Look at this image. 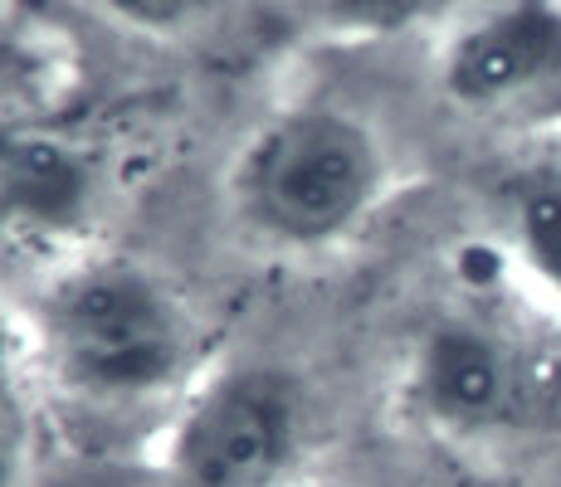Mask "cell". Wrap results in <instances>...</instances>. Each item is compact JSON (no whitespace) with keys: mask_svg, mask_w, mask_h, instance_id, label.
<instances>
[{"mask_svg":"<svg viewBox=\"0 0 561 487\" xmlns=\"http://www.w3.org/2000/svg\"><path fill=\"white\" fill-rule=\"evenodd\" d=\"M386 181L391 161L381 137L347 107L308 103L268 117L240 147L225 200L259 248L322 254L371 220Z\"/></svg>","mask_w":561,"mask_h":487,"instance_id":"7a4b0ae2","label":"cell"},{"mask_svg":"<svg viewBox=\"0 0 561 487\" xmlns=\"http://www.w3.org/2000/svg\"><path fill=\"white\" fill-rule=\"evenodd\" d=\"M308 443V390L288 366L205 371L167 419V487H288Z\"/></svg>","mask_w":561,"mask_h":487,"instance_id":"3957f363","label":"cell"},{"mask_svg":"<svg viewBox=\"0 0 561 487\" xmlns=\"http://www.w3.org/2000/svg\"><path fill=\"white\" fill-rule=\"evenodd\" d=\"M35 375L89 419L181 409L205 375L196 302L161 268L127 254H69L30 322Z\"/></svg>","mask_w":561,"mask_h":487,"instance_id":"6da1fadb","label":"cell"},{"mask_svg":"<svg viewBox=\"0 0 561 487\" xmlns=\"http://www.w3.org/2000/svg\"><path fill=\"white\" fill-rule=\"evenodd\" d=\"M288 487H332V483H318V478H298V483H288Z\"/></svg>","mask_w":561,"mask_h":487,"instance_id":"8fae6325","label":"cell"},{"mask_svg":"<svg viewBox=\"0 0 561 487\" xmlns=\"http://www.w3.org/2000/svg\"><path fill=\"white\" fill-rule=\"evenodd\" d=\"M439 83L469 113H508L561 93V0H493L449 35Z\"/></svg>","mask_w":561,"mask_h":487,"instance_id":"5b68a950","label":"cell"},{"mask_svg":"<svg viewBox=\"0 0 561 487\" xmlns=\"http://www.w3.org/2000/svg\"><path fill=\"white\" fill-rule=\"evenodd\" d=\"M99 5L123 25L142 30V35H181V30L210 15L220 0H99Z\"/></svg>","mask_w":561,"mask_h":487,"instance_id":"30bf717a","label":"cell"},{"mask_svg":"<svg viewBox=\"0 0 561 487\" xmlns=\"http://www.w3.org/2000/svg\"><path fill=\"white\" fill-rule=\"evenodd\" d=\"M103 166L83 142L64 132H5L0 137V240L15 244H79L99 220Z\"/></svg>","mask_w":561,"mask_h":487,"instance_id":"8992f818","label":"cell"},{"mask_svg":"<svg viewBox=\"0 0 561 487\" xmlns=\"http://www.w3.org/2000/svg\"><path fill=\"white\" fill-rule=\"evenodd\" d=\"M35 356L30 332L0 302V487H25L35 459Z\"/></svg>","mask_w":561,"mask_h":487,"instance_id":"52a82bcc","label":"cell"},{"mask_svg":"<svg viewBox=\"0 0 561 487\" xmlns=\"http://www.w3.org/2000/svg\"><path fill=\"white\" fill-rule=\"evenodd\" d=\"M298 15L318 30L347 39H381V35H405L420 20L445 15L455 0H294Z\"/></svg>","mask_w":561,"mask_h":487,"instance_id":"ba28073f","label":"cell"},{"mask_svg":"<svg viewBox=\"0 0 561 487\" xmlns=\"http://www.w3.org/2000/svg\"><path fill=\"white\" fill-rule=\"evenodd\" d=\"M537 366L508 327L483 312H449L410 346L405 405L449 439L508 434L533 415Z\"/></svg>","mask_w":561,"mask_h":487,"instance_id":"277c9868","label":"cell"},{"mask_svg":"<svg viewBox=\"0 0 561 487\" xmlns=\"http://www.w3.org/2000/svg\"><path fill=\"white\" fill-rule=\"evenodd\" d=\"M513 220H517V244L533 258V268L561 292V181L557 176H533L513 195Z\"/></svg>","mask_w":561,"mask_h":487,"instance_id":"9c48e42d","label":"cell"}]
</instances>
